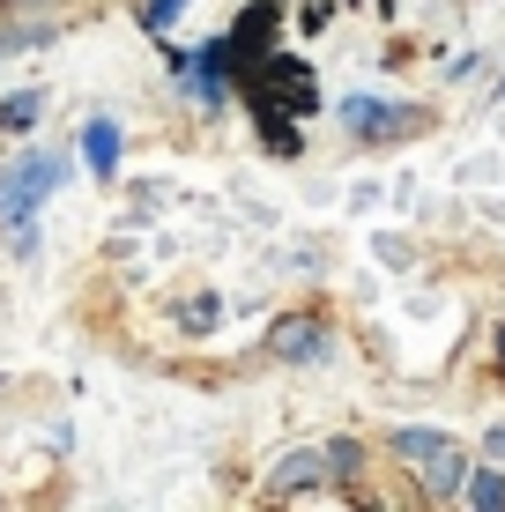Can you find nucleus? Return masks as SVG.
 <instances>
[{
	"label": "nucleus",
	"instance_id": "2",
	"mask_svg": "<svg viewBox=\"0 0 505 512\" xmlns=\"http://www.w3.org/2000/svg\"><path fill=\"white\" fill-rule=\"evenodd\" d=\"M60 179V156H23L15 171H0V216H30Z\"/></svg>",
	"mask_w": 505,
	"mask_h": 512
},
{
	"label": "nucleus",
	"instance_id": "11",
	"mask_svg": "<svg viewBox=\"0 0 505 512\" xmlns=\"http://www.w3.org/2000/svg\"><path fill=\"white\" fill-rule=\"evenodd\" d=\"M498 357H505V334H498Z\"/></svg>",
	"mask_w": 505,
	"mask_h": 512
},
{
	"label": "nucleus",
	"instance_id": "6",
	"mask_svg": "<svg viewBox=\"0 0 505 512\" xmlns=\"http://www.w3.org/2000/svg\"><path fill=\"white\" fill-rule=\"evenodd\" d=\"M461 498L476 505V512H505V475L498 468H468L461 475Z\"/></svg>",
	"mask_w": 505,
	"mask_h": 512
},
{
	"label": "nucleus",
	"instance_id": "1",
	"mask_svg": "<svg viewBox=\"0 0 505 512\" xmlns=\"http://www.w3.org/2000/svg\"><path fill=\"white\" fill-rule=\"evenodd\" d=\"M394 453L424 468V490H431V498H461L468 453L454 446V438H439V431H431V438H424V431H394Z\"/></svg>",
	"mask_w": 505,
	"mask_h": 512
},
{
	"label": "nucleus",
	"instance_id": "12",
	"mask_svg": "<svg viewBox=\"0 0 505 512\" xmlns=\"http://www.w3.org/2000/svg\"><path fill=\"white\" fill-rule=\"evenodd\" d=\"M8 8H23V0H8Z\"/></svg>",
	"mask_w": 505,
	"mask_h": 512
},
{
	"label": "nucleus",
	"instance_id": "4",
	"mask_svg": "<svg viewBox=\"0 0 505 512\" xmlns=\"http://www.w3.org/2000/svg\"><path fill=\"white\" fill-rule=\"evenodd\" d=\"M320 483H327V453H290V461L268 468V498H305Z\"/></svg>",
	"mask_w": 505,
	"mask_h": 512
},
{
	"label": "nucleus",
	"instance_id": "8",
	"mask_svg": "<svg viewBox=\"0 0 505 512\" xmlns=\"http://www.w3.org/2000/svg\"><path fill=\"white\" fill-rule=\"evenodd\" d=\"M38 104L45 97H8V104H0V134H23L30 119H38Z\"/></svg>",
	"mask_w": 505,
	"mask_h": 512
},
{
	"label": "nucleus",
	"instance_id": "7",
	"mask_svg": "<svg viewBox=\"0 0 505 512\" xmlns=\"http://www.w3.org/2000/svg\"><path fill=\"white\" fill-rule=\"evenodd\" d=\"M342 119H350L357 134H394V119H409V112H394V104H372V97H350V104H342Z\"/></svg>",
	"mask_w": 505,
	"mask_h": 512
},
{
	"label": "nucleus",
	"instance_id": "3",
	"mask_svg": "<svg viewBox=\"0 0 505 512\" xmlns=\"http://www.w3.org/2000/svg\"><path fill=\"white\" fill-rule=\"evenodd\" d=\"M327 349V327L312 320V312H290V320H275L268 334V357H283V364H312Z\"/></svg>",
	"mask_w": 505,
	"mask_h": 512
},
{
	"label": "nucleus",
	"instance_id": "9",
	"mask_svg": "<svg viewBox=\"0 0 505 512\" xmlns=\"http://www.w3.org/2000/svg\"><path fill=\"white\" fill-rule=\"evenodd\" d=\"M171 15H179V0H149V30H171Z\"/></svg>",
	"mask_w": 505,
	"mask_h": 512
},
{
	"label": "nucleus",
	"instance_id": "10",
	"mask_svg": "<svg viewBox=\"0 0 505 512\" xmlns=\"http://www.w3.org/2000/svg\"><path fill=\"white\" fill-rule=\"evenodd\" d=\"M491 446H498V453H505V431H498V438H491Z\"/></svg>",
	"mask_w": 505,
	"mask_h": 512
},
{
	"label": "nucleus",
	"instance_id": "5",
	"mask_svg": "<svg viewBox=\"0 0 505 512\" xmlns=\"http://www.w3.org/2000/svg\"><path fill=\"white\" fill-rule=\"evenodd\" d=\"M82 156H90L97 179H112V164H119V127L112 119H90V127H82Z\"/></svg>",
	"mask_w": 505,
	"mask_h": 512
}]
</instances>
